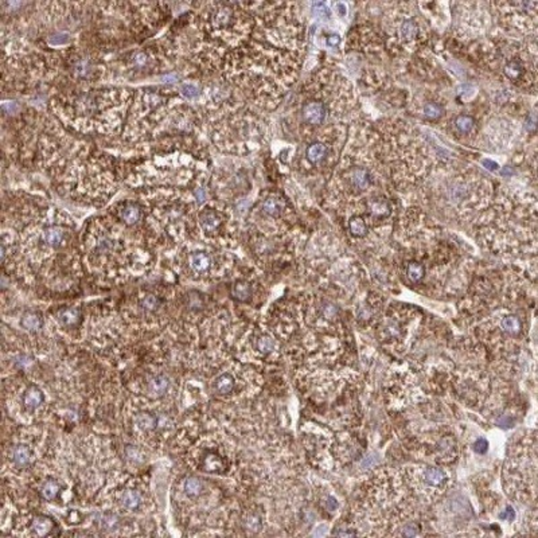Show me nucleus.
Instances as JSON below:
<instances>
[{
    "label": "nucleus",
    "mask_w": 538,
    "mask_h": 538,
    "mask_svg": "<svg viewBox=\"0 0 538 538\" xmlns=\"http://www.w3.org/2000/svg\"><path fill=\"white\" fill-rule=\"evenodd\" d=\"M329 108L325 100L310 97L302 105V120L310 126H320L327 119Z\"/></svg>",
    "instance_id": "1"
},
{
    "label": "nucleus",
    "mask_w": 538,
    "mask_h": 538,
    "mask_svg": "<svg viewBox=\"0 0 538 538\" xmlns=\"http://www.w3.org/2000/svg\"><path fill=\"white\" fill-rule=\"evenodd\" d=\"M345 183L351 191L358 194L370 188L373 184V177L370 171L363 166H353L345 173Z\"/></svg>",
    "instance_id": "2"
},
{
    "label": "nucleus",
    "mask_w": 538,
    "mask_h": 538,
    "mask_svg": "<svg viewBox=\"0 0 538 538\" xmlns=\"http://www.w3.org/2000/svg\"><path fill=\"white\" fill-rule=\"evenodd\" d=\"M397 38L400 39V44L412 45L416 44L420 39V23L415 18H405L401 20L400 26L396 30Z\"/></svg>",
    "instance_id": "3"
},
{
    "label": "nucleus",
    "mask_w": 538,
    "mask_h": 538,
    "mask_svg": "<svg viewBox=\"0 0 538 538\" xmlns=\"http://www.w3.org/2000/svg\"><path fill=\"white\" fill-rule=\"evenodd\" d=\"M286 199L283 198L282 195L272 192V194H268L267 197L263 199V202H261V211H263L265 216H268V217H280V214L286 209Z\"/></svg>",
    "instance_id": "4"
},
{
    "label": "nucleus",
    "mask_w": 538,
    "mask_h": 538,
    "mask_svg": "<svg viewBox=\"0 0 538 538\" xmlns=\"http://www.w3.org/2000/svg\"><path fill=\"white\" fill-rule=\"evenodd\" d=\"M368 213L373 220H385L392 213V205L385 197H373L368 202Z\"/></svg>",
    "instance_id": "5"
},
{
    "label": "nucleus",
    "mask_w": 538,
    "mask_h": 538,
    "mask_svg": "<svg viewBox=\"0 0 538 538\" xmlns=\"http://www.w3.org/2000/svg\"><path fill=\"white\" fill-rule=\"evenodd\" d=\"M198 221L203 230L207 231V233H211V231L220 228L221 224H222V214L216 207L209 206L199 213Z\"/></svg>",
    "instance_id": "6"
},
{
    "label": "nucleus",
    "mask_w": 538,
    "mask_h": 538,
    "mask_svg": "<svg viewBox=\"0 0 538 538\" xmlns=\"http://www.w3.org/2000/svg\"><path fill=\"white\" fill-rule=\"evenodd\" d=\"M70 68H72L73 76L81 80H89L92 78V74L97 70V66L88 57H74Z\"/></svg>",
    "instance_id": "7"
},
{
    "label": "nucleus",
    "mask_w": 538,
    "mask_h": 538,
    "mask_svg": "<svg viewBox=\"0 0 538 538\" xmlns=\"http://www.w3.org/2000/svg\"><path fill=\"white\" fill-rule=\"evenodd\" d=\"M141 214H143V211H141V207L139 206V203H119V217L120 220L123 221L125 225H128V226L139 224L141 220Z\"/></svg>",
    "instance_id": "8"
},
{
    "label": "nucleus",
    "mask_w": 538,
    "mask_h": 538,
    "mask_svg": "<svg viewBox=\"0 0 538 538\" xmlns=\"http://www.w3.org/2000/svg\"><path fill=\"white\" fill-rule=\"evenodd\" d=\"M503 73L510 81L517 83L521 80H524L525 76H527V69L525 66V62L521 58H511L503 66Z\"/></svg>",
    "instance_id": "9"
},
{
    "label": "nucleus",
    "mask_w": 538,
    "mask_h": 538,
    "mask_svg": "<svg viewBox=\"0 0 538 538\" xmlns=\"http://www.w3.org/2000/svg\"><path fill=\"white\" fill-rule=\"evenodd\" d=\"M42 240L47 246L58 248L65 241V229L57 225H47L42 229Z\"/></svg>",
    "instance_id": "10"
},
{
    "label": "nucleus",
    "mask_w": 538,
    "mask_h": 538,
    "mask_svg": "<svg viewBox=\"0 0 538 538\" xmlns=\"http://www.w3.org/2000/svg\"><path fill=\"white\" fill-rule=\"evenodd\" d=\"M330 154L329 145L323 141H314L306 149V159L311 164H319L323 163Z\"/></svg>",
    "instance_id": "11"
},
{
    "label": "nucleus",
    "mask_w": 538,
    "mask_h": 538,
    "mask_svg": "<svg viewBox=\"0 0 538 538\" xmlns=\"http://www.w3.org/2000/svg\"><path fill=\"white\" fill-rule=\"evenodd\" d=\"M424 481L428 486L434 488H439L447 483V474L439 467H428L424 471Z\"/></svg>",
    "instance_id": "12"
},
{
    "label": "nucleus",
    "mask_w": 538,
    "mask_h": 538,
    "mask_svg": "<svg viewBox=\"0 0 538 538\" xmlns=\"http://www.w3.org/2000/svg\"><path fill=\"white\" fill-rule=\"evenodd\" d=\"M45 400L44 392L36 386H30L29 389L26 390L25 394H23V405H25L26 409L29 411H33L36 409L38 406L42 405Z\"/></svg>",
    "instance_id": "13"
},
{
    "label": "nucleus",
    "mask_w": 538,
    "mask_h": 538,
    "mask_svg": "<svg viewBox=\"0 0 538 538\" xmlns=\"http://www.w3.org/2000/svg\"><path fill=\"white\" fill-rule=\"evenodd\" d=\"M11 459L12 463H14L18 468H25V467L29 466L30 462H31V449L25 444L16 445V447L12 448Z\"/></svg>",
    "instance_id": "14"
},
{
    "label": "nucleus",
    "mask_w": 538,
    "mask_h": 538,
    "mask_svg": "<svg viewBox=\"0 0 538 538\" xmlns=\"http://www.w3.org/2000/svg\"><path fill=\"white\" fill-rule=\"evenodd\" d=\"M190 265L195 272H206L211 267V257L205 252H194L190 256Z\"/></svg>",
    "instance_id": "15"
},
{
    "label": "nucleus",
    "mask_w": 538,
    "mask_h": 538,
    "mask_svg": "<svg viewBox=\"0 0 538 538\" xmlns=\"http://www.w3.org/2000/svg\"><path fill=\"white\" fill-rule=\"evenodd\" d=\"M349 230H350L353 237L362 239V237H365L368 234V222L362 216L355 214L349 220Z\"/></svg>",
    "instance_id": "16"
},
{
    "label": "nucleus",
    "mask_w": 538,
    "mask_h": 538,
    "mask_svg": "<svg viewBox=\"0 0 538 538\" xmlns=\"http://www.w3.org/2000/svg\"><path fill=\"white\" fill-rule=\"evenodd\" d=\"M135 423H136V426L139 429L144 431V432H149V431L156 429L158 419H156L155 415H152L149 412H140L135 417Z\"/></svg>",
    "instance_id": "17"
},
{
    "label": "nucleus",
    "mask_w": 538,
    "mask_h": 538,
    "mask_svg": "<svg viewBox=\"0 0 538 538\" xmlns=\"http://www.w3.org/2000/svg\"><path fill=\"white\" fill-rule=\"evenodd\" d=\"M231 295L235 300H239L241 303H248L253 296V289L248 282H239L235 283L231 291Z\"/></svg>",
    "instance_id": "18"
},
{
    "label": "nucleus",
    "mask_w": 538,
    "mask_h": 538,
    "mask_svg": "<svg viewBox=\"0 0 538 538\" xmlns=\"http://www.w3.org/2000/svg\"><path fill=\"white\" fill-rule=\"evenodd\" d=\"M168 389V379L166 376H156L149 381L148 392L154 397H160Z\"/></svg>",
    "instance_id": "19"
},
{
    "label": "nucleus",
    "mask_w": 538,
    "mask_h": 538,
    "mask_svg": "<svg viewBox=\"0 0 538 538\" xmlns=\"http://www.w3.org/2000/svg\"><path fill=\"white\" fill-rule=\"evenodd\" d=\"M20 325L29 331H38L44 325V319L36 312H26L20 319Z\"/></svg>",
    "instance_id": "20"
},
{
    "label": "nucleus",
    "mask_w": 538,
    "mask_h": 538,
    "mask_svg": "<svg viewBox=\"0 0 538 538\" xmlns=\"http://www.w3.org/2000/svg\"><path fill=\"white\" fill-rule=\"evenodd\" d=\"M214 389L221 396H226L234 389V378L230 374H222L214 382Z\"/></svg>",
    "instance_id": "21"
},
{
    "label": "nucleus",
    "mask_w": 538,
    "mask_h": 538,
    "mask_svg": "<svg viewBox=\"0 0 538 538\" xmlns=\"http://www.w3.org/2000/svg\"><path fill=\"white\" fill-rule=\"evenodd\" d=\"M406 276L412 283L421 282L425 276V267L419 261H409L406 265Z\"/></svg>",
    "instance_id": "22"
},
{
    "label": "nucleus",
    "mask_w": 538,
    "mask_h": 538,
    "mask_svg": "<svg viewBox=\"0 0 538 538\" xmlns=\"http://www.w3.org/2000/svg\"><path fill=\"white\" fill-rule=\"evenodd\" d=\"M58 319L63 326H74L80 320V311L77 308H65L58 312Z\"/></svg>",
    "instance_id": "23"
},
{
    "label": "nucleus",
    "mask_w": 538,
    "mask_h": 538,
    "mask_svg": "<svg viewBox=\"0 0 538 538\" xmlns=\"http://www.w3.org/2000/svg\"><path fill=\"white\" fill-rule=\"evenodd\" d=\"M455 128L460 134H469L475 130V119L469 115H460L455 119Z\"/></svg>",
    "instance_id": "24"
},
{
    "label": "nucleus",
    "mask_w": 538,
    "mask_h": 538,
    "mask_svg": "<svg viewBox=\"0 0 538 538\" xmlns=\"http://www.w3.org/2000/svg\"><path fill=\"white\" fill-rule=\"evenodd\" d=\"M33 529L38 535H46L53 529V521L49 517H35L33 521Z\"/></svg>",
    "instance_id": "25"
},
{
    "label": "nucleus",
    "mask_w": 538,
    "mask_h": 538,
    "mask_svg": "<svg viewBox=\"0 0 538 538\" xmlns=\"http://www.w3.org/2000/svg\"><path fill=\"white\" fill-rule=\"evenodd\" d=\"M121 503H123L125 509L136 510L141 503V495L138 491H135V490L125 491L123 497H121Z\"/></svg>",
    "instance_id": "26"
},
{
    "label": "nucleus",
    "mask_w": 538,
    "mask_h": 538,
    "mask_svg": "<svg viewBox=\"0 0 538 538\" xmlns=\"http://www.w3.org/2000/svg\"><path fill=\"white\" fill-rule=\"evenodd\" d=\"M423 113L428 120H439L443 116V106L435 101L426 102L423 108Z\"/></svg>",
    "instance_id": "27"
},
{
    "label": "nucleus",
    "mask_w": 538,
    "mask_h": 538,
    "mask_svg": "<svg viewBox=\"0 0 538 538\" xmlns=\"http://www.w3.org/2000/svg\"><path fill=\"white\" fill-rule=\"evenodd\" d=\"M501 325H502V329L505 330L506 332H509V334H518V332L521 331V329H522L520 319L517 318V316H514V315L506 316Z\"/></svg>",
    "instance_id": "28"
},
{
    "label": "nucleus",
    "mask_w": 538,
    "mask_h": 538,
    "mask_svg": "<svg viewBox=\"0 0 538 538\" xmlns=\"http://www.w3.org/2000/svg\"><path fill=\"white\" fill-rule=\"evenodd\" d=\"M184 491L190 497H197L199 492L202 491V482L201 479L195 477H190L184 482Z\"/></svg>",
    "instance_id": "29"
},
{
    "label": "nucleus",
    "mask_w": 538,
    "mask_h": 538,
    "mask_svg": "<svg viewBox=\"0 0 538 538\" xmlns=\"http://www.w3.org/2000/svg\"><path fill=\"white\" fill-rule=\"evenodd\" d=\"M59 490H61V486L58 484V482L55 481H47L42 487V497L47 501H53V499L59 494Z\"/></svg>",
    "instance_id": "30"
},
{
    "label": "nucleus",
    "mask_w": 538,
    "mask_h": 538,
    "mask_svg": "<svg viewBox=\"0 0 538 538\" xmlns=\"http://www.w3.org/2000/svg\"><path fill=\"white\" fill-rule=\"evenodd\" d=\"M257 350L260 351L261 354H269L275 350V340L268 335L260 336L257 340Z\"/></svg>",
    "instance_id": "31"
},
{
    "label": "nucleus",
    "mask_w": 538,
    "mask_h": 538,
    "mask_svg": "<svg viewBox=\"0 0 538 538\" xmlns=\"http://www.w3.org/2000/svg\"><path fill=\"white\" fill-rule=\"evenodd\" d=\"M149 61H151V58H149L148 53H145V51H136V53H134V55L131 57L132 65L136 66L138 69H145V68L148 66Z\"/></svg>",
    "instance_id": "32"
},
{
    "label": "nucleus",
    "mask_w": 538,
    "mask_h": 538,
    "mask_svg": "<svg viewBox=\"0 0 538 538\" xmlns=\"http://www.w3.org/2000/svg\"><path fill=\"white\" fill-rule=\"evenodd\" d=\"M181 93H182V96H184V97H187V98H197L201 96L202 91H201V88L197 87V85H190V83H186V85H183V87L181 88Z\"/></svg>",
    "instance_id": "33"
},
{
    "label": "nucleus",
    "mask_w": 538,
    "mask_h": 538,
    "mask_svg": "<svg viewBox=\"0 0 538 538\" xmlns=\"http://www.w3.org/2000/svg\"><path fill=\"white\" fill-rule=\"evenodd\" d=\"M125 455L126 458L130 459L132 463H141L143 462V454L139 448L131 445V447L125 448Z\"/></svg>",
    "instance_id": "34"
},
{
    "label": "nucleus",
    "mask_w": 538,
    "mask_h": 538,
    "mask_svg": "<svg viewBox=\"0 0 538 538\" xmlns=\"http://www.w3.org/2000/svg\"><path fill=\"white\" fill-rule=\"evenodd\" d=\"M246 529L252 531H259L261 529V520L257 515H248L244 520Z\"/></svg>",
    "instance_id": "35"
},
{
    "label": "nucleus",
    "mask_w": 538,
    "mask_h": 538,
    "mask_svg": "<svg viewBox=\"0 0 538 538\" xmlns=\"http://www.w3.org/2000/svg\"><path fill=\"white\" fill-rule=\"evenodd\" d=\"M158 306H159V302H158L156 296H154V295H147V296L143 299V302H141V307L147 311L156 310Z\"/></svg>",
    "instance_id": "36"
},
{
    "label": "nucleus",
    "mask_w": 538,
    "mask_h": 538,
    "mask_svg": "<svg viewBox=\"0 0 538 538\" xmlns=\"http://www.w3.org/2000/svg\"><path fill=\"white\" fill-rule=\"evenodd\" d=\"M101 525L106 530H108V529H115V526L117 525V518H116V515L108 514V515H105L101 518Z\"/></svg>",
    "instance_id": "37"
},
{
    "label": "nucleus",
    "mask_w": 538,
    "mask_h": 538,
    "mask_svg": "<svg viewBox=\"0 0 538 538\" xmlns=\"http://www.w3.org/2000/svg\"><path fill=\"white\" fill-rule=\"evenodd\" d=\"M336 315H338V312H336V307L334 304L326 303L325 306H323V316H325L326 319L332 320L334 318H336Z\"/></svg>",
    "instance_id": "38"
},
{
    "label": "nucleus",
    "mask_w": 538,
    "mask_h": 538,
    "mask_svg": "<svg viewBox=\"0 0 538 538\" xmlns=\"http://www.w3.org/2000/svg\"><path fill=\"white\" fill-rule=\"evenodd\" d=\"M487 448H488V443H487V440H484V439H478V440L475 441L472 445V449L475 452H478V454H484V452L487 451Z\"/></svg>",
    "instance_id": "39"
},
{
    "label": "nucleus",
    "mask_w": 538,
    "mask_h": 538,
    "mask_svg": "<svg viewBox=\"0 0 538 538\" xmlns=\"http://www.w3.org/2000/svg\"><path fill=\"white\" fill-rule=\"evenodd\" d=\"M497 424L499 426H503V428H510V426L514 425V420L509 417V416H503V417H499L497 420Z\"/></svg>",
    "instance_id": "40"
},
{
    "label": "nucleus",
    "mask_w": 538,
    "mask_h": 538,
    "mask_svg": "<svg viewBox=\"0 0 538 538\" xmlns=\"http://www.w3.org/2000/svg\"><path fill=\"white\" fill-rule=\"evenodd\" d=\"M68 38L69 36L65 35V34H55V35H51L50 36V42L53 45H58V44H65L66 40H68Z\"/></svg>",
    "instance_id": "41"
},
{
    "label": "nucleus",
    "mask_w": 538,
    "mask_h": 538,
    "mask_svg": "<svg viewBox=\"0 0 538 538\" xmlns=\"http://www.w3.org/2000/svg\"><path fill=\"white\" fill-rule=\"evenodd\" d=\"M483 166L487 167L488 170H497V168H498V164H497V163H494V162H491V160H484Z\"/></svg>",
    "instance_id": "42"
},
{
    "label": "nucleus",
    "mask_w": 538,
    "mask_h": 538,
    "mask_svg": "<svg viewBox=\"0 0 538 538\" xmlns=\"http://www.w3.org/2000/svg\"><path fill=\"white\" fill-rule=\"evenodd\" d=\"M327 39H329V44L330 45H338V44H339V36H338V35H330V36H327Z\"/></svg>",
    "instance_id": "43"
},
{
    "label": "nucleus",
    "mask_w": 538,
    "mask_h": 538,
    "mask_svg": "<svg viewBox=\"0 0 538 538\" xmlns=\"http://www.w3.org/2000/svg\"><path fill=\"white\" fill-rule=\"evenodd\" d=\"M30 362H31V361H30V359L27 357H25V355L19 358V365H22V363H23V365H26V368H27V365H29Z\"/></svg>",
    "instance_id": "44"
}]
</instances>
